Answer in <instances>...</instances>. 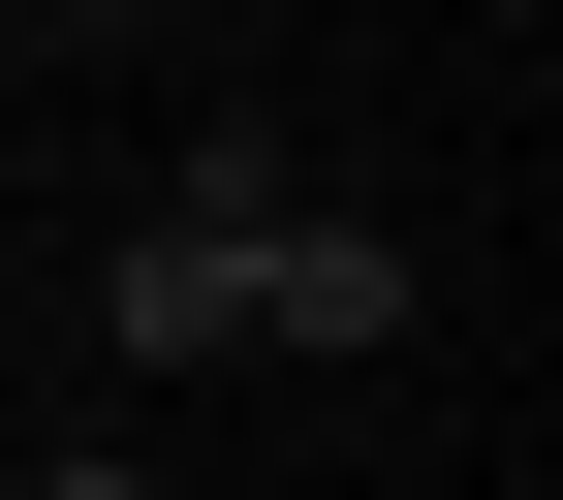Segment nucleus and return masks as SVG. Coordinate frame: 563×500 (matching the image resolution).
<instances>
[{
	"mask_svg": "<svg viewBox=\"0 0 563 500\" xmlns=\"http://www.w3.org/2000/svg\"><path fill=\"white\" fill-rule=\"evenodd\" d=\"M125 344H157V376H188V344H251V188H188V220L125 251Z\"/></svg>",
	"mask_w": 563,
	"mask_h": 500,
	"instance_id": "obj_1",
	"label": "nucleus"
},
{
	"mask_svg": "<svg viewBox=\"0 0 563 500\" xmlns=\"http://www.w3.org/2000/svg\"><path fill=\"white\" fill-rule=\"evenodd\" d=\"M63 500H125V469H63Z\"/></svg>",
	"mask_w": 563,
	"mask_h": 500,
	"instance_id": "obj_3",
	"label": "nucleus"
},
{
	"mask_svg": "<svg viewBox=\"0 0 563 500\" xmlns=\"http://www.w3.org/2000/svg\"><path fill=\"white\" fill-rule=\"evenodd\" d=\"M376 313H407L376 220H251V344H376Z\"/></svg>",
	"mask_w": 563,
	"mask_h": 500,
	"instance_id": "obj_2",
	"label": "nucleus"
}]
</instances>
